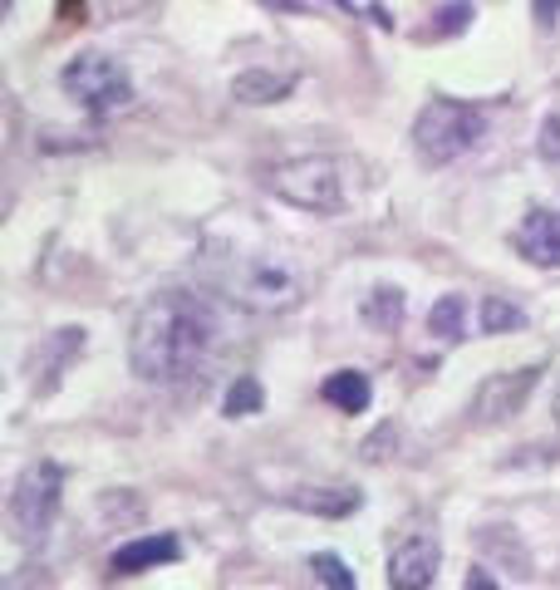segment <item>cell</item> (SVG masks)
<instances>
[{"mask_svg": "<svg viewBox=\"0 0 560 590\" xmlns=\"http://www.w3.org/2000/svg\"><path fill=\"white\" fill-rule=\"evenodd\" d=\"M216 334H222L216 330V315L202 295L157 291L133 320L128 364L147 384H177L212 354Z\"/></svg>", "mask_w": 560, "mask_h": 590, "instance_id": "obj_1", "label": "cell"}, {"mask_svg": "<svg viewBox=\"0 0 560 590\" xmlns=\"http://www.w3.org/2000/svg\"><path fill=\"white\" fill-rule=\"evenodd\" d=\"M265 187H271L281 202L300 206V212L314 216H334L349 206V163L330 153H305V157H285L265 173Z\"/></svg>", "mask_w": 560, "mask_h": 590, "instance_id": "obj_2", "label": "cell"}, {"mask_svg": "<svg viewBox=\"0 0 560 590\" xmlns=\"http://www.w3.org/2000/svg\"><path fill=\"white\" fill-rule=\"evenodd\" d=\"M216 285H222L226 300L255 315H281L300 305V275L281 256H226V266L216 271Z\"/></svg>", "mask_w": 560, "mask_h": 590, "instance_id": "obj_3", "label": "cell"}, {"mask_svg": "<svg viewBox=\"0 0 560 590\" xmlns=\"http://www.w3.org/2000/svg\"><path fill=\"white\" fill-rule=\"evenodd\" d=\"M481 133H487V114L477 104H462V98H428L413 118V148L432 167L457 163Z\"/></svg>", "mask_w": 560, "mask_h": 590, "instance_id": "obj_4", "label": "cell"}, {"mask_svg": "<svg viewBox=\"0 0 560 590\" xmlns=\"http://www.w3.org/2000/svg\"><path fill=\"white\" fill-rule=\"evenodd\" d=\"M59 84H64V94L94 118L123 114V108L133 104V79H128V69L118 64V59H108V55H94V49L79 55V59H69L64 74H59Z\"/></svg>", "mask_w": 560, "mask_h": 590, "instance_id": "obj_5", "label": "cell"}, {"mask_svg": "<svg viewBox=\"0 0 560 590\" xmlns=\"http://www.w3.org/2000/svg\"><path fill=\"white\" fill-rule=\"evenodd\" d=\"M59 492H64V477H59L55 462H29L15 477V492H10V527H15V536L25 541V546L49 531V521H55V511H59Z\"/></svg>", "mask_w": 560, "mask_h": 590, "instance_id": "obj_6", "label": "cell"}, {"mask_svg": "<svg viewBox=\"0 0 560 590\" xmlns=\"http://www.w3.org/2000/svg\"><path fill=\"white\" fill-rule=\"evenodd\" d=\"M536 379H540L536 364H526V369H511V374H487V379L477 384V393H472V418H477V423H507V418H516V413L526 409Z\"/></svg>", "mask_w": 560, "mask_h": 590, "instance_id": "obj_7", "label": "cell"}, {"mask_svg": "<svg viewBox=\"0 0 560 590\" xmlns=\"http://www.w3.org/2000/svg\"><path fill=\"white\" fill-rule=\"evenodd\" d=\"M438 560H442L438 536L413 531V536H403L398 546L389 551V586L393 590H428L432 576H438Z\"/></svg>", "mask_w": 560, "mask_h": 590, "instance_id": "obj_8", "label": "cell"}, {"mask_svg": "<svg viewBox=\"0 0 560 590\" xmlns=\"http://www.w3.org/2000/svg\"><path fill=\"white\" fill-rule=\"evenodd\" d=\"M516 251L526 256L531 266H560V212H546V206H531L516 226Z\"/></svg>", "mask_w": 560, "mask_h": 590, "instance_id": "obj_9", "label": "cell"}, {"mask_svg": "<svg viewBox=\"0 0 560 590\" xmlns=\"http://www.w3.org/2000/svg\"><path fill=\"white\" fill-rule=\"evenodd\" d=\"M84 354V330L79 324H64V330H55L45 344L35 350V389L45 393V389H55L59 384V374L69 369V364Z\"/></svg>", "mask_w": 560, "mask_h": 590, "instance_id": "obj_10", "label": "cell"}, {"mask_svg": "<svg viewBox=\"0 0 560 590\" xmlns=\"http://www.w3.org/2000/svg\"><path fill=\"white\" fill-rule=\"evenodd\" d=\"M177 556H182L177 536H138V541H128V546H118L114 556H108V570H114V576H143V570H157Z\"/></svg>", "mask_w": 560, "mask_h": 590, "instance_id": "obj_11", "label": "cell"}, {"mask_svg": "<svg viewBox=\"0 0 560 590\" xmlns=\"http://www.w3.org/2000/svg\"><path fill=\"white\" fill-rule=\"evenodd\" d=\"M295 74H275V69H241L231 79V98L236 104H281L290 98Z\"/></svg>", "mask_w": 560, "mask_h": 590, "instance_id": "obj_12", "label": "cell"}, {"mask_svg": "<svg viewBox=\"0 0 560 590\" xmlns=\"http://www.w3.org/2000/svg\"><path fill=\"white\" fill-rule=\"evenodd\" d=\"M320 399H324V403H334L339 413H364V409H369V399H373L369 374H359V369H339V374H330V379L320 384Z\"/></svg>", "mask_w": 560, "mask_h": 590, "instance_id": "obj_13", "label": "cell"}, {"mask_svg": "<svg viewBox=\"0 0 560 590\" xmlns=\"http://www.w3.org/2000/svg\"><path fill=\"white\" fill-rule=\"evenodd\" d=\"M290 507L314 511V517H349V511L359 507V492H349V487H300V492H290Z\"/></svg>", "mask_w": 560, "mask_h": 590, "instance_id": "obj_14", "label": "cell"}, {"mask_svg": "<svg viewBox=\"0 0 560 590\" xmlns=\"http://www.w3.org/2000/svg\"><path fill=\"white\" fill-rule=\"evenodd\" d=\"M403 310H408V300H403L398 285H373V291L364 295V320H369L373 330H398Z\"/></svg>", "mask_w": 560, "mask_h": 590, "instance_id": "obj_15", "label": "cell"}, {"mask_svg": "<svg viewBox=\"0 0 560 590\" xmlns=\"http://www.w3.org/2000/svg\"><path fill=\"white\" fill-rule=\"evenodd\" d=\"M462 320H467V300L462 295H442V300H432V310H428V334H438V340H462Z\"/></svg>", "mask_w": 560, "mask_h": 590, "instance_id": "obj_16", "label": "cell"}, {"mask_svg": "<svg viewBox=\"0 0 560 590\" xmlns=\"http://www.w3.org/2000/svg\"><path fill=\"white\" fill-rule=\"evenodd\" d=\"M526 324V310L511 300H501V295H487L481 300V334H507V330H521Z\"/></svg>", "mask_w": 560, "mask_h": 590, "instance_id": "obj_17", "label": "cell"}, {"mask_svg": "<svg viewBox=\"0 0 560 590\" xmlns=\"http://www.w3.org/2000/svg\"><path fill=\"white\" fill-rule=\"evenodd\" d=\"M261 403H265V393H261V384L251 379V374H236V384L226 389V418H246V413H261Z\"/></svg>", "mask_w": 560, "mask_h": 590, "instance_id": "obj_18", "label": "cell"}, {"mask_svg": "<svg viewBox=\"0 0 560 590\" xmlns=\"http://www.w3.org/2000/svg\"><path fill=\"white\" fill-rule=\"evenodd\" d=\"M467 25H472V5H467V0H457V5L438 10V20L422 30V39H452V35H462Z\"/></svg>", "mask_w": 560, "mask_h": 590, "instance_id": "obj_19", "label": "cell"}, {"mask_svg": "<svg viewBox=\"0 0 560 590\" xmlns=\"http://www.w3.org/2000/svg\"><path fill=\"white\" fill-rule=\"evenodd\" d=\"M310 570H314V576H320L330 590H354V570L344 566V560L334 556V551H320V556L310 560Z\"/></svg>", "mask_w": 560, "mask_h": 590, "instance_id": "obj_20", "label": "cell"}, {"mask_svg": "<svg viewBox=\"0 0 560 590\" xmlns=\"http://www.w3.org/2000/svg\"><path fill=\"white\" fill-rule=\"evenodd\" d=\"M540 157H550V163L560 157V118H546V128H540Z\"/></svg>", "mask_w": 560, "mask_h": 590, "instance_id": "obj_21", "label": "cell"}, {"mask_svg": "<svg viewBox=\"0 0 560 590\" xmlns=\"http://www.w3.org/2000/svg\"><path fill=\"white\" fill-rule=\"evenodd\" d=\"M531 10H536V25H540V30H550V25L560 20V0H536Z\"/></svg>", "mask_w": 560, "mask_h": 590, "instance_id": "obj_22", "label": "cell"}, {"mask_svg": "<svg viewBox=\"0 0 560 590\" xmlns=\"http://www.w3.org/2000/svg\"><path fill=\"white\" fill-rule=\"evenodd\" d=\"M255 5H265V10H281V15H300V10H305V0H255Z\"/></svg>", "mask_w": 560, "mask_h": 590, "instance_id": "obj_23", "label": "cell"}, {"mask_svg": "<svg viewBox=\"0 0 560 590\" xmlns=\"http://www.w3.org/2000/svg\"><path fill=\"white\" fill-rule=\"evenodd\" d=\"M467 590H497V580H491L481 566H472V570H467Z\"/></svg>", "mask_w": 560, "mask_h": 590, "instance_id": "obj_24", "label": "cell"}, {"mask_svg": "<svg viewBox=\"0 0 560 590\" xmlns=\"http://www.w3.org/2000/svg\"><path fill=\"white\" fill-rule=\"evenodd\" d=\"M334 5H339V10H354V0H334Z\"/></svg>", "mask_w": 560, "mask_h": 590, "instance_id": "obj_25", "label": "cell"}, {"mask_svg": "<svg viewBox=\"0 0 560 590\" xmlns=\"http://www.w3.org/2000/svg\"><path fill=\"white\" fill-rule=\"evenodd\" d=\"M556 423H560V393H556Z\"/></svg>", "mask_w": 560, "mask_h": 590, "instance_id": "obj_26", "label": "cell"}]
</instances>
